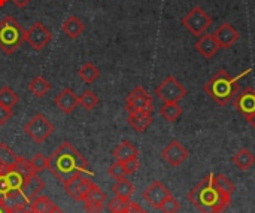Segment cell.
Returning <instances> with one entry per match:
<instances>
[{"label": "cell", "mask_w": 255, "mask_h": 213, "mask_svg": "<svg viewBox=\"0 0 255 213\" xmlns=\"http://www.w3.org/2000/svg\"><path fill=\"white\" fill-rule=\"evenodd\" d=\"M27 211H28V208H22V206L10 208V213H25Z\"/></svg>", "instance_id": "43"}, {"label": "cell", "mask_w": 255, "mask_h": 213, "mask_svg": "<svg viewBox=\"0 0 255 213\" xmlns=\"http://www.w3.org/2000/svg\"><path fill=\"white\" fill-rule=\"evenodd\" d=\"M99 103V97L96 96L94 91L87 90L79 96V105L85 109V110H93Z\"/></svg>", "instance_id": "30"}, {"label": "cell", "mask_w": 255, "mask_h": 213, "mask_svg": "<svg viewBox=\"0 0 255 213\" xmlns=\"http://www.w3.org/2000/svg\"><path fill=\"white\" fill-rule=\"evenodd\" d=\"M43 188H45L43 181H42L40 178H37V175L33 173L31 176H28V178L24 181V184H22V187H21V193L28 199V202H31L33 199L39 197V194L43 191Z\"/></svg>", "instance_id": "17"}, {"label": "cell", "mask_w": 255, "mask_h": 213, "mask_svg": "<svg viewBox=\"0 0 255 213\" xmlns=\"http://www.w3.org/2000/svg\"><path fill=\"white\" fill-rule=\"evenodd\" d=\"M12 169H15L18 173H21L25 179H27L28 176H31V175H33V170H31L30 161H28V160H25L24 157H18V160H16V163H15V166H13Z\"/></svg>", "instance_id": "34"}, {"label": "cell", "mask_w": 255, "mask_h": 213, "mask_svg": "<svg viewBox=\"0 0 255 213\" xmlns=\"http://www.w3.org/2000/svg\"><path fill=\"white\" fill-rule=\"evenodd\" d=\"M251 70V69H250ZM244 72L242 75L236 76V78H232L224 69L218 70L206 84H205V93L214 100L217 102L218 105L221 106H226L229 105L232 100H235V97L239 94V90H241V85H239V81L250 72Z\"/></svg>", "instance_id": "3"}, {"label": "cell", "mask_w": 255, "mask_h": 213, "mask_svg": "<svg viewBox=\"0 0 255 213\" xmlns=\"http://www.w3.org/2000/svg\"><path fill=\"white\" fill-rule=\"evenodd\" d=\"M0 213H10V209L0 200Z\"/></svg>", "instance_id": "44"}, {"label": "cell", "mask_w": 255, "mask_h": 213, "mask_svg": "<svg viewBox=\"0 0 255 213\" xmlns=\"http://www.w3.org/2000/svg\"><path fill=\"white\" fill-rule=\"evenodd\" d=\"M55 206V203L48 199V197H43V196H39L36 199H33L28 205V209L33 211L34 213H48L52 208Z\"/></svg>", "instance_id": "27"}, {"label": "cell", "mask_w": 255, "mask_h": 213, "mask_svg": "<svg viewBox=\"0 0 255 213\" xmlns=\"http://www.w3.org/2000/svg\"><path fill=\"white\" fill-rule=\"evenodd\" d=\"M112 191H114L115 197L130 200V197H131L133 193H134V187H133V184H131L128 179L121 178V179H117L115 185L112 187Z\"/></svg>", "instance_id": "24"}, {"label": "cell", "mask_w": 255, "mask_h": 213, "mask_svg": "<svg viewBox=\"0 0 255 213\" xmlns=\"http://www.w3.org/2000/svg\"><path fill=\"white\" fill-rule=\"evenodd\" d=\"M54 105L66 115L72 113L78 106H79V97L75 94L73 90L70 88H64L54 100Z\"/></svg>", "instance_id": "15"}, {"label": "cell", "mask_w": 255, "mask_h": 213, "mask_svg": "<svg viewBox=\"0 0 255 213\" xmlns=\"http://www.w3.org/2000/svg\"><path fill=\"white\" fill-rule=\"evenodd\" d=\"M248 121H250V124H251V125L255 128V113L253 115V116H250V118H248Z\"/></svg>", "instance_id": "47"}, {"label": "cell", "mask_w": 255, "mask_h": 213, "mask_svg": "<svg viewBox=\"0 0 255 213\" xmlns=\"http://www.w3.org/2000/svg\"><path fill=\"white\" fill-rule=\"evenodd\" d=\"M196 49L205 58H212L218 52L220 45H218L217 39L214 37V34H202L200 39L196 42Z\"/></svg>", "instance_id": "16"}, {"label": "cell", "mask_w": 255, "mask_h": 213, "mask_svg": "<svg viewBox=\"0 0 255 213\" xmlns=\"http://www.w3.org/2000/svg\"><path fill=\"white\" fill-rule=\"evenodd\" d=\"M7 1H9V0H0V9H1V7H4Z\"/></svg>", "instance_id": "48"}, {"label": "cell", "mask_w": 255, "mask_h": 213, "mask_svg": "<svg viewBox=\"0 0 255 213\" xmlns=\"http://www.w3.org/2000/svg\"><path fill=\"white\" fill-rule=\"evenodd\" d=\"M25 40V30L10 15L0 21V49L6 55H12Z\"/></svg>", "instance_id": "4"}, {"label": "cell", "mask_w": 255, "mask_h": 213, "mask_svg": "<svg viewBox=\"0 0 255 213\" xmlns=\"http://www.w3.org/2000/svg\"><path fill=\"white\" fill-rule=\"evenodd\" d=\"M163 158L173 167H179L187 158H188V151L178 142L172 140L164 149H163Z\"/></svg>", "instance_id": "13"}, {"label": "cell", "mask_w": 255, "mask_h": 213, "mask_svg": "<svg viewBox=\"0 0 255 213\" xmlns=\"http://www.w3.org/2000/svg\"><path fill=\"white\" fill-rule=\"evenodd\" d=\"M25 213H34V212H33V211H30V209H28V211H27V212H25Z\"/></svg>", "instance_id": "49"}, {"label": "cell", "mask_w": 255, "mask_h": 213, "mask_svg": "<svg viewBox=\"0 0 255 213\" xmlns=\"http://www.w3.org/2000/svg\"><path fill=\"white\" fill-rule=\"evenodd\" d=\"M16 160H18V155L6 143H0V161L7 170L15 166Z\"/></svg>", "instance_id": "29"}, {"label": "cell", "mask_w": 255, "mask_h": 213, "mask_svg": "<svg viewBox=\"0 0 255 213\" xmlns=\"http://www.w3.org/2000/svg\"><path fill=\"white\" fill-rule=\"evenodd\" d=\"M214 37L217 39L220 48H230V46H233V43H236L239 40V31L232 24L224 22L215 30Z\"/></svg>", "instance_id": "14"}, {"label": "cell", "mask_w": 255, "mask_h": 213, "mask_svg": "<svg viewBox=\"0 0 255 213\" xmlns=\"http://www.w3.org/2000/svg\"><path fill=\"white\" fill-rule=\"evenodd\" d=\"M61 30L67 34V37L76 39V37H79V36L84 33L85 25H84V22H82L76 15H70V16L61 24Z\"/></svg>", "instance_id": "19"}, {"label": "cell", "mask_w": 255, "mask_h": 213, "mask_svg": "<svg viewBox=\"0 0 255 213\" xmlns=\"http://www.w3.org/2000/svg\"><path fill=\"white\" fill-rule=\"evenodd\" d=\"M160 113L166 121L175 122L182 115V109L179 107L178 103H163V106L160 107Z\"/></svg>", "instance_id": "26"}, {"label": "cell", "mask_w": 255, "mask_h": 213, "mask_svg": "<svg viewBox=\"0 0 255 213\" xmlns=\"http://www.w3.org/2000/svg\"><path fill=\"white\" fill-rule=\"evenodd\" d=\"M93 173H78L73 178H70L67 182H64V190L69 197H72L75 202H84L85 193L90 187Z\"/></svg>", "instance_id": "9"}, {"label": "cell", "mask_w": 255, "mask_h": 213, "mask_svg": "<svg viewBox=\"0 0 255 213\" xmlns=\"http://www.w3.org/2000/svg\"><path fill=\"white\" fill-rule=\"evenodd\" d=\"M123 164H124V169H126V173H127V175H133V173H136L137 169H139V160H137V158L128 160V161H126V163H123Z\"/></svg>", "instance_id": "39"}, {"label": "cell", "mask_w": 255, "mask_h": 213, "mask_svg": "<svg viewBox=\"0 0 255 213\" xmlns=\"http://www.w3.org/2000/svg\"><path fill=\"white\" fill-rule=\"evenodd\" d=\"M49 90H51V84L43 76H34L30 81V84H28V91L33 96L39 97V99H42L43 96H46V93Z\"/></svg>", "instance_id": "23"}, {"label": "cell", "mask_w": 255, "mask_h": 213, "mask_svg": "<svg viewBox=\"0 0 255 213\" xmlns=\"http://www.w3.org/2000/svg\"><path fill=\"white\" fill-rule=\"evenodd\" d=\"M88 200V202H99V203H106V196L105 193L96 185V184H90L87 193H85V197H84V202Z\"/></svg>", "instance_id": "32"}, {"label": "cell", "mask_w": 255, "mask_h": 213, "mask_svg": "<svg viewBox=\"0 0 255 213\" xmlns=\"http://www.w3.org/2000/svg\"><path fill=\"white\" fill-rule=\"evenodd\" d=\"M108 173L109 176H112L114 179H121V178H126V169H124V164L120 163V161H115L109 169H108Z\"/></svg>", "instance_id": "37"}, {"label": "cell", "mask_w": 255, "mask_h": 213, "mask_svg": "<svg viewBox=\"0 0 255 213\" xmlns=\"http://www.w3.org/2000/svg\"><path fill=\"white\" fill-rule=\"evenodd\" d=\"M10 118H12V109L0 106V127L4 125Z\"/></svg>", "instance_id": "40"}, {"label": "cell", "mask_w": 255, "mask_h": 213, "mask_svg": "<svg viewBox=\"0 0 255 213\" xmlns=\"http://www.w3.org/2000/svg\"><path fill=\"white\" fill-rule=\"evenodd\" d=\"M139 155V151L136 149V146L128 142V140H124L121 142L115 149H114V157L117 161L120 163H126L128 160H133V158H137Z\"/></svg>", "instance_id": "18"}, {"label": "cell", "mask_w": 255, "mask_h": 213, "mask_svg": "<svg viewBox=\"0 0 255 213\" xmlns=\"http://www.w3.org/2000/svg\"><path fill=\"white\" fill-rule=\"evenodd\" d=\"M143 213H148V212H143Z\"/></svg>", "instance_id": "50"}, {"label": "cell", "mask_w": 255, "mask_h": 213, "mask_svg": "<svg viewBox=\"0 0 255 213\" xmlns=\"http://www.w3.org/2000/svg\"><path fill=\"white\" fill-rule=\"evenodd\" d=\"M30 166H31L33 173L34 175H39V173H42V172H45L48 169V158L42 152H37L30 160Z\"/></svg>", "instance_id": "33"}, {"label": "cell", "mask_w": 255, "mask_h": 213, "mask_svg": "<svg viewBox=\"0 0 255 213\" xmlns=\"http://www.w3.org/2000/svg\"><path fill=\"white\" fill-rule=\"evenodd\" d=\"M79 78L85 82V84H93L99 76H100V70L99 67H96L91 61H87L81 66L79 69Z\"/></svg>", "instance_id": "25"}, {"label": "cell", "mask_w": 255, "mask_h": 213, "mask_svg": "<svg viewBox=\"0 0 255 213\" xmlns=\"http://www.w3.org/2000/svg\"><path fill=\"white\" fill-rule=\"evenodd\" d=\"M18 100H19L18 94L12 88H9V87L0 88V106L12 109L18 103Z\"/></svg>", "instance_id": "28"}, {"label": "cell", "mask_w": 255, "mask_h": 213, "mask_svg": "<svg viewBox=\"0 0 255 213\" xmlns=\"http://www.w3.org/2000/svg\"><path fill=\"white\" fill-rule=\"evenodd\" d=\"M4 176H6V181H7L10 190H21V187H22V184L25 181V178L21 173H18L15 169H9L4 173Z\"/></svg>", "instance_id": "31"}, {"label": "cell", "mask_w": 255, "mask_h": 213, "mask_svg": "<svg viewBox=\"0 0 255 213\" xmlns=\"http://www.w3.org/2000/svg\"><path fill=\"white\" fill-rule=\"evenodd\" d=\"M130 205V200H126V199H120V197H115L109 202L108 208L112 213H126L127 208Z\"/></svg>", "instance_id": "35"}, {"label": "cell", "mask_w": 255, "mask_h": 213, "mask_svg": "<svg viewBox=\"0 0 255 213\" xmlns=\"http://www.w3.org/2000/svg\"><path fill=\"white\" fill-rule=\"evenodd\" d=\"M145 211L137 205V203H131L130 202V205H128V208H127V211H126V213H143Z\"/></svg>", "instance_id": "41"}, {"label": "cell", "mask_w": 255, "mask_h": 213, "mask_svg": "<svg viewBox=\"0 0 255 213\" xmlns=\"http://www.w3.org/2000/svg\"><path fill=\"white\" fill-rule=\"evenodd\" d=\"M182 24L184 27L194 36H202L206 33V30L211 27L212 24V18L200 7L196 6L193 7L184 18H182Z\"/></svg>", "instance_id": "6"}, {"label": "cell", "mask_w": 255, "mask_h": 213, "mask_svg": "<svg viewBox=\"0 0 255 213\" xmlns=\"http://www.w3.org/2000/svg\"><path fill=\"white\" fill-rule=\"evenodd\" d=\"M48 170L61 182H67L78 173H91L87 158L69 142H63L48 158Z\"/></svg>", "instance_id": "2"}, {"label": "cell", "mask_w": 255, "mask_h": 213, "mask_svg": "<svg viewBox=\"0 0 255 213\" xmlns=\"http://www.w3.org/2000/svg\"><path fill=\"white\" fill-rule=\"evenodd\" d=\"M126 109L128 113L133 112H152V97L143 87H136L126 99Z\"/></svg>", "instance_id": "8"}, {"label": "cell", "mask_w": 255, "mask_h": 213, "mask_svg": "<svg viewBox=\"0 0 255 213\" xmlns=\"http://www.w3.org/2000/svg\"><path fill=\"white\" fill-rule=\"evenodd\" d=\"M84 209L87 213H102L105 209V203H99V202H84Z\"/></svg>", "instance_id": "38"}, {"label": "cell", "mask_w": 255, "mask_h": 213, "mask_svg": "<svg viewBox=\"0 0 255 213\" xmlns=\"http://www.w3.org/2000/svg\"><path fill=\"white\" fill-rule=\"evenodd\" d=\"M235 193V185L224 175H209L188 194V200L202 213L224 212Z\"/></svg>", "instance_id": "1"}, {"label": "cell", "mask_w": 255, "mask_h": 213, "mask_svg": "<svg viewBox=\"0 0 255 213\" xmlns=\"http://www.w3.org/2000/svg\"><path fill=\"white\" fill-rule=\"evenodd\" d=\"M3 203L10 209V208H16V206H22V208H28L30 202L28 199L21 193V190H10L4 197H3Z\"/></svg>", "instance_id": "22"}, {"label": "cell", "mask_w": 255, "mask_h": 213, "mask_svg": "<svg viewBox=\"0 0 255 213\" xmlns=\"http://www.w3.org/2000/svg\"><path fill=\"white\" fill-rule=\"evenodd\" d=\"M170 196H172L170 191H169L160 181L152 182V184L143 191V194H142L143 200H145L151 208H154V209H160L161 205L164 203V200H166L167 197H170Z\"/></svg>", "instance_id": "11"}, {"label": "cell", "mask_w": 255, "mask_h": 213, "mask_svg": "<svg viewBox=\"0 0 255 213\" xmlns=\"http://www.w3.org/2000/svg\"><path fill=\"white\" fill-rule=\"evenodd\" d=\"M31 0H12V3L16 6V7H19V9H22V7H25L28 3H30Z\"/></svg>", "instance_id": "42"}, {"label": "cell", "mask_w": 255, "mask_h": 213, "mask_svg": "<svg viewBox=\"0 0 255 213\" xmlns=\"http://www.w3.org/2000/svg\"><path fill=\"white\" fill-rule=\"evenodd\" d=\"M48 213H66V212H64V211H61L58 206H54V208H52V209H51Z\"/></svg>", "instance_id": "45"}, {"label": "cell", "mask_w": 255, "mask_h": 213, "mask_svg": "<svg viewBox=\"0 0 255 213\" xmlns=\"http://www.w3.org/2000/svg\"><path fill=\"white\" fill-rule=\"evenodd\" d=\"M6 172H7V169H6V167L3 166V163L0 161V175H4Z\"/></svg>", "instance_id": "46"}, {"label": "cell", "mask_w": 255, "mask_h": 213, "mask_svg": "<svg viewBox=\"0 0 255 213\" xmlns=\"http://www.w3.org/2000/svg\"><path fill=\"white\" fill-rule=\"evenodd\" d=\"M54 125L52 122L42 113H36L25 125H24V133L37 145L43 143L48 137L52 136L54 133Z\"/></svg>", "instance_id": "5"}, {"label": "cell", "mask_w": 255, "mask_h": 213, "mask_svg": "<svg viewBox=\"0 0 255 213\" xmlns=\"http://www.w3.org/2000/svg\"><path fill=\"white\" fill-rule=\"evenodd\" d=\"M235 107L248 119L255 113V90L254 88H247L242 93H239L235 100H233Z\"/></svg>", "instance_id": "12"}, {"label": "cell", "mask_w": 255, "mask_h": 213, "mask_svg": "<svg viewBox=\"0 0 255 213\" xmlns=\"http://www.w3.org/2000/svg\"><path fill=\"white\" fill-rule=\"evenodd\" d=\"M233 163H235L241 170L247 172V170H250V169L254 166V163H255L254 154H253L250 149L242 148V149H239V151L236 152V155L233 157Z\"/></svg>", "instance_id": "21"}, {"label": "cell", "mask_w": 255, "mask_h": 213, "mask_svg": "<svg viewBox=\"0 0 255 213\" xmlns=\"http://www.w3.org/2000/svg\"><path fill=\"white\" fill-rule=\"evenodd\" d=\"M127 121L131 125V128H134L137 133H143L151 125L152 116L148 112H133V113H128Z\"/></svg>", "instance_id": "20"}, {"label": "cell", "mask_w": 255, "mask_h": 213, "mask_svg": "<svg viewBox=\"0 0 255 213\" xmlns=\"http://www.w3.org/2000/svg\"><path fill=\"white\" fill-rule=\"evenodd\" d=\"M179 209H181V205H179V202L173 196L167 197L164 200V203L161 205V208H160V211L163 213H178Z\"/></svg>", "instance_id": "36"}, {"label": "cell", "mask_w": 255, "mask_h": 213, "mask_svg": "<svg viewBox=\"0 0 255 213\" xmlns=\"http://www.w3.org/2000/svg\"><path fill=\"white\" fill-rule=\"evenodd\" d=\"M187 94V90L184 85L173 76H167L157 88H155V96L163 102V103H178L182 100Z\"/></svg>", "instance_id": "7"}, {"label": "cell", "mask_w": 255, "mask_h": 213, "mask_svg": "<svg viewBox=\"0 0 255 213\" xmlns=\"http://www.w3.org/2000/svg\"><path fill=\"white\" fill-rule=\"evenodd\" d=\"M51 40H52L51 31L40 21H36L34 24H31L28 30H25V42L37 52L42 51Z\"/></svg>", "instance_id": "10"}]
</instances>
